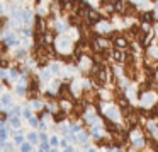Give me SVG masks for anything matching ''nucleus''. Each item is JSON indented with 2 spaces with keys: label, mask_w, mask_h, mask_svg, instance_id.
<instances>
[{
  "label": "nucleus",
  "mask_w": 158,
  "mask_h": 152,
  "mask_svg": "<svg viewBox=\"0 0 158 152\" xmlns=\"http://www.w3.org/2000/svg\"><path fill=\"white\" fill-rule=\"evenodd\" d=\"M68 39H66V38H61V39H60V43H58V48L60 50H66V46H68Z\"/></svg>",
  "instance_id": "1"
},
{
  "label": "nucleus",
  "mask_w": 158,
  "mask_h": 152,
  "mask_svg": "<svg viewBox=\"0 0 158 152\" xmlns=\"http://www.w3.org/2000/svg\"><path fill=\"white\" fill-rule=\"evenodd\" d=\"M153 94H146V97H144V104H150V103H153Z\"/></svg>",
  "instance_id": "3"
},
{
  "label": "nucleus",
  "mask_w": 158,
  "mask_h": 152,
  "mask_svg": "<svg viewBox=\"0 0 158 152\" xmlns=\"http://www.w3.org/2000/svg\"><path fill=\"white\" fill-rule=\"evenodd\" d=\"M107 114H109L112 120H117V113L114 111V108H109V110H107Z\"/></svg>",
  "instance_id": "2"
}]
</instances>
